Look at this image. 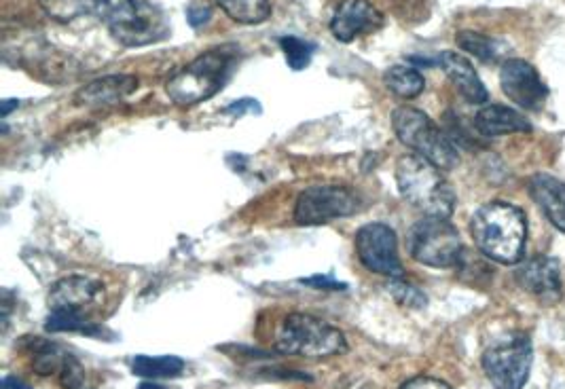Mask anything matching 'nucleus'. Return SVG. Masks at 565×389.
Wrapping results in <instances>:
<instances>
[{
	"label": "nucleus",
	"mask_w": 565,
	"mask_h": 389,
	"mask_svg": "<svg viewBox=\"0 0 565 389\" xmlns=\"http://www.w3.org/2000/svg\"><path fill=\"white\" fill-rule=\"evenodd\" d=\"M358 208V195L350 189L335 187V184L309 187L295 203V222L301 227H316L335 218L352 216Z\"/></svg>",
	"instance_id": "8"
},
{
	"label": "nucleus",
	"mask_w": 565,
	"mask_h": 389,
	"mask_svg": "<svg viewBox=\"0 0 565 389\" xmlns=\"http://www.w3.org/2000/svg\"><path fill=\"white\" fill-rule=\"evenodd\" d=\"M0 389H32V387H30L28 383H24L22 379L7 375V377L3 379V383H0Z\"/></svg>",
	"instance_id": "32"
},
{
	"label": "nucleus",
	"mask_w": 565,
	"mask_h": 389,
	"mask_svg": "<svg viewBox=\"0 0 565 389\" xmlns=\"http://www.w3.org/2000/svg\"><path fill=\"white\" fill-rule=\"evenodd\" d=\"M439 66L445 70L447 79L453 83V87L460 91V96L470 104H485L489 94L475 66L466 60L464 55L455 51H445L439 58Z\"/></svg>",
	"instance_id": "17"
},
{
	"label": "nucleus",
	"mask_w": 565,
	"mask_h": 389,
	"mask_svg": "<svg viewBox=\"0 0 565 389\" xmlns=\"http://www.w3.org/2000/svg\"><path fill=\"white\" fill-rule=\"evenodd\" d=\"M392 125L400 142L411 148L415 155L434 163L439 170H453L460 163V155L455 151L453 142L422 110L400 106L394 110Z\"/></svg>",
	"instance_id": "6"
},
{
	"label": "nucleus",
	"mask_w": 565,
	"mask_h": 389,
	"mask_svg": "<svg viewBox=\"0 0 565 389\" xmlns=\"http://www.w3.org/2000/svg\"><path fill=\"white\" fill-rule=\"evenodd\" d=\"M400 389H451L445 381L432 379V377H417L400 385Z\"/></svg>",
	"instance_id": "28"
},
{
	"label": "nucleus",
	"mask_w": 565,
	"mask_h": 389,
	"mask_svg": "<svg viewBox=\"0 0 565 389\" xmlns=\"http://www.w3.org/2000/svg\"><path fill=\"white\" fill-rule=\"evenodd\" d=\"M276 347L280 354L297 358H333L348 351L343 332L312 313H288L278 328Z\"/></svg>",
	"instance_id": "4"
},
{
	"label": "nucleus",
	"mask_w": 565,
	"mask_h": 389,
	"mask_svg": "<svg viewBox=\"0 0 565 389\" xmlns=\"http://www.w3.org/2000/svg\"><path fill=\"white\" fill-rule=\"evenodd\" d=\"M398 191L424 216L449 218L455 208V193L445 180L443 170L415 153L400 157L396 163Z\"/></svg>",
	"instance_id": "3"
},
{
	"label": "nucleus",
	"mask_w": 565,
	"mask_h": 389,
	"mask_svg": "<svg viewBox=\"0 0 565 389\" xmlns=\"http://www.w3.org/2000/svg\"><path fill=\"white\" fill-rule=\"evenodd\" d=\"M104 301V286L94 277L66 275L51 286L49 307L51 311H75L85 313Z\"/></svg>",
	"instance_id": "14"
},
{
	"label": "nucleus",
	"mask_w": 565,
	"mask_h": 389,
	"mask_svg": "<svg viewBox=\"0 0 565 389\" xmlns=\"http://www.w3.org/2000/svg\"><path fill=\"white\" fill-rule=\"evenodd\" d=\"M475 129L485 138H498L506 134L532 132V123L513 108L502 106V104H491V106L481 108L477 113Z\"/></svg>",
	"instance_id": "18"
},
{
	"label": "nucleus",
	"mask_w": 565,
	"mask_h": 389,
	"mask_svg": "<svg viewBox=\"0 0 565 389\" xmlns=\"http://www.w3.org/2000/svg\"><path fill=\"white\" fill-rule=\"evenodd\" d=\"M216 3L238 24H261L271 15L269 0H216Z\"/></svg>",
	"instance_id": "22"
},
{
	"label": "nucleus",
	"mask_w": 565,
	"mask_h": 389,
	"mask_svg": "<svg viewBox=\"0 0 565 389\" xmlns=\"http://www.w3.org/2000/svg\"><path fill=\"white\" fill-rule=\"evenodd\" d=\"M388 290L392 292L394 299L407 307V309H424L428 299H426V294L424 292H419L415 286L403 282V277H398V280H392L388 284Z\"/></svg>",
	"instance_id": "27"
},
{
	"label": "nucleus",
	"mask_w": 565,
	"mask_h": 389,
	"mask_svg": "<svg viewBox=\"0 0 565 389\" xmlns=\"http://www.w3.org/2000/svg\"><path fill=\"white\" fill-rule=\"evenodd\" d=\"M26 351L36 375L58 377L60 385L66 389H83L85 370L79 360L58 343L47 339H26Z\"/></svg>",
	"instance_id": "11"
},
{
	"label": "nucleus",
	"mask_w": 565,
	"mask_h": 389,
	"mask_svg": "<svg viewBox=\"0 0 565 389\" xmlns=\"http://www.w3.org/2000/svg\"><path fill=\"white\" fill-rule=\"evenodd\" d=\"M386 17L371 0H341L331 17V34L339 43H352L360 36L384 28Z\"/></svg>",
	"instance_id": "13"
},
{
	"label": "nucleus",
	"mask_w": 565,
	"mask_h": 389,
	"mask_svg": "<svg viewBox=\"0 0 565 389\" xmlns=\"http://www.w3.org/2000/svg\"><path fill=\"white\" fill-rule=\"evenodd\" d=\"M43 11L56 22H72L89 11V0H39Z\"/></svg>",
	"instance_id": "26"
},
{
	"label": "nucleus",
	"mask_w": 565,
	"mask_h": 389,
	"mask_svg": "<svg viewBox=\"0 0 565 389\" xmlns=\"http://www.w3.org/2000/svg\"><path fill=\"white\" fill-rule=\"evenodd\" d=\"M517 282L542 305H555L561 299V271L555 258L536 256L525 261L517 269Z\"/></svg>",
	"instance_id": "15"
},
{
	"label": "nucleus",
	"mask_w": 565,
	"mask_h": 389,
	"mask_svg": "<svg viewBox=\"0 0 565 389\" xmlns=\"http://www.w3.org/2000/svg\"><path fill=\"white\" fill-rule=\"evenodd\" d=\"M113 39L125 47H147L170 34V20L151 0H94Z\"/></svg>",
	"instance_id": "2"
},
{
	"label": "nucleus",
	"mask_w": 565,
	"mask_h": 389,
	"mask_svg": "<svg viewBox=\"0 0 565 389\" xmlns=\"http://www.w3.org/2000/svg\"><path fill=\"white\" fill-rule=\"evenodd\" d=\"M532 368V341L519 337L483 354V370L496 389H523Z\"/></svg>",
	"instance_id": "9"
},
{
	"label": "nucleus",
	"mask_w": 565,
	"mask_h": 389,
	"mask_svg": "<svg viewBox=\"0 0 565 389\" xmlns=\"http://www.w3.org/2000/svg\"><path fill=\"white\" fill-rule=\"evenodd\" d=\"M455 41H458V45L466 53L475 55V58H479L481 62H496V58L500 55V41L491 39V36L481 32L462 30L458 32V36H455Z\"/></svg>",
	"instance_id": "24"
},
{
	"label": "nucleus",
	"mask_w": 565,
	"mask_h": 389,
	"mask_svg": "<svg viewBox=\"0 0 565 389\" xmlns=\"http://www.w3.org/2000/svg\"><path fill=\"white\" fill-rule=\"evenodd\" d=\"M138 89V79L134 74H108L81 87L75 96L77 106L85 108H106L115 106Z\"/></svg>",
	"instance_id": "16"
},
{
	"label": "nucleus",
	"mask_w": 565,
	"mask_h": 389,
	"mask_svg": "<svg viewBox=\"0 0 565 389\" xmlns=\"http://www.w3.org/2000/svg\"><path fill=\"white\" fill-rule=\"evenodd\" d=\"M303 284L314 286V288H333V290H343V288H345V284L333 280V277H326V275L307 277V280H303Z\"/></svg>",
	"instance_id": "31"
},
{
	"label": "nucleus",
	"mask_w": 565,
	"mask_h": 389,
	"mask_svg": "<svg viewBox=\"0 0 565 389\" xmlns=\"http://www.w3.org/2000/svg\"><path fill=\"white\" fill-rule=\"evenodd\" d=\"M246 108H254V110H259V113H261V104H259V102H254V100H250V98L229 104V106L225 108V113H227V115H231V117H244V115H248V113H250V110H246Z\"/></svg>",
	"instance_id": "30"
},
{
	"label": "nucleus",
	"mask_w": 565,
	"mask_h": 389,
	"mask_svg": "<svg viewBox=\"0 0 565 389\" xmlns=\"http://www.w3.org/2000/svg\"><path fill=\"white\" fill-rule=\"evenodd\" d=\"M527 187L544 216L565 233V184L551 174H536L530 178Z\"/></svg>",
	"instance_id": "19"
},
{
	"label": "nucleus",
	"mask_w": 565,
	"mask_h": 389,
	"mask_svg": "<svg viewBox=\"0 0 565 389\" xmlns=\"http://www.w3.org/2000/svg\"><path fill=\"white\" fill-rule=\"evenodd\" d=\"M182 370H185V362L176 356H136L132 360V373L147 381L174 379L182 375Z\"/></svg>",
	"instance_id": "20"
},
{
	"label": "nucleus",
	"mask_w": 565,
	"mask_h": 389,
	"mask_svg": "<svg viewBox=\"0 0 565 389\" xmlns=\"http://www.w3.org/2000/svg\"><path fill=\"white\" fill-rule=\"evenodd\" d=\"M500 85L506 98L525 110L540 108L542 102L549 98V87L540 79L538 70L530 62L519 58H510L502 64Z\"/></svg>",
	"instance_id": "12"
},
{
	"label": "nucleus",
	"mask_w": 565,
	"mask_h": 389,
	"mask_svg": "<svg viewBox=\"0 0 565 389\" xmlns=\"http://www.w3.org/2000/svg\"><path fill=\"white\" fill-rule=\"evenodd\" d=\"M407 250L417 263L449 269L462 263L464 244L462 237L449 218L424 216L417 220L407 233Z\"/></svg>",
	"instance_id": "7"
},
{
	"label": "nucleus",
	"mask_w": 565,
	"mask_h": 389,
	"mask_svg": "<svg viewBox=\"0 0 565 389\" xmlns=\"http://www.w3.org/2000/svg\"><path fill=\"white\" fill-rule=\"evenodd\" d=\"M210 17H212V9L210 7H191L187 11V20L193 28H202L210 22Z\"/></svg>",
	"instance_id": "29"
},
{
	"label": "nucleus",
	"mask_w": 565,
	"mask_h": 389,
	"mask_svg": "<svg viewBox=\"0 0 565 389\" xmlns=\"http://www.w3.org/2000/svg\"><path fill=\"white\" fill-rule=\"evenodd\" d=\"M233 62L235 55L229 47L210 49L197 55L189 66L182 68L168 81V98L176 106L185 108L210 100L227 83Z\"/></svg>",
	"instance_id": "5"
},
{
	"label": "nucleus",
	"mask_w": 565,
	"mask_h": 389,
	"mask_svg": "<svg viewBox=\"0 0 565 389\" xmlns=\"http://www.w3.org/2000/svg\"><path fill=\"white\" fill-rule=\"evenodd\" d=\"M45 328L51 332H81L87 337H106L102 326L91 324L85 320L83 313L75 311H51V316L45 322Z\"/></svg>",
	"instance_id": "23"
},
{
	"label": "nucleus",
	"mask_w": 565,
	"mask_h": 389,
	"mask_svg": "<svg viewBox=\"0 0 565 389\" xmlns=\"http://www.w3.org/2000/svg\"><path fill=\"white\" fill-rule=\"evenodd\" d=\"M280 49L284 51L286 64L293 70H303L312 64V58L316 53V45L297 39V36H282Z\"/></svg>",
	"instance_id": "25"
},
{
	"label": "nucleus",
	"mask_w": 565,
	"mask_h": 389,
	"mask_svg": "<svg viewBox=\"0 0 565 389\" xmlns=\"http://www.w3.org/2000/svg\"><path fill=\"white\" fill-rule=\"evenodd\" d=\"M17 106H20V102H17V100H5L3 106H0V115L7 117L11 113V108H17Z\"/></svg>",
	"instance_id": "33"
},
{
	"label": "nucleus",
	"mask_w": 565,
	"mask_h": 389,
	"mask_svg": "<svg viewBox=\"0 0 565 389\" xmlns=\"http://www.w3.org/2000/svg\"><path fill=\"white\" fill-rule=\"evenodd\" d=\"M475 246L491 261L502 265L521 263L527 242L525 214L510 203L491 201L481 206L470 220Z\"/></svg>",
	"instance_id": "1"
},
{
	"label": "nucleus",
	"mask_w": 565,
	"mask_h": 389,
	"mask_svg": "<svg viewBox=\"0 0 565 389\" xmlns=\"http://www.w3.org/2000/svg\"><path fill=\"white\" fill-rule=\"evenodd\" d=\"M356 254L362 267L377 275L390 277V280H398L405 275L398 256L396 233L388 225H381V222L364 225L356 233Z\"/></svg>",
	"instance_id": "10"
},
{
	"label": "nucleus",
	"mask_w": 565,
	"mask_h": 389,
	"mask_svg": "<svg viewBox=\"0 0 565 389\" xmlns=\"http://www.w3.org/2000/svg\"><path fill=\"white\" fill-rule=\"evenodd\" d=\"M386 85L398 98L411 100L422 94L426 81L422 77V72L415 70L413 66H392L386 72Z\"/></svg>",
	"instance_id": "21"
}]
</instances>
